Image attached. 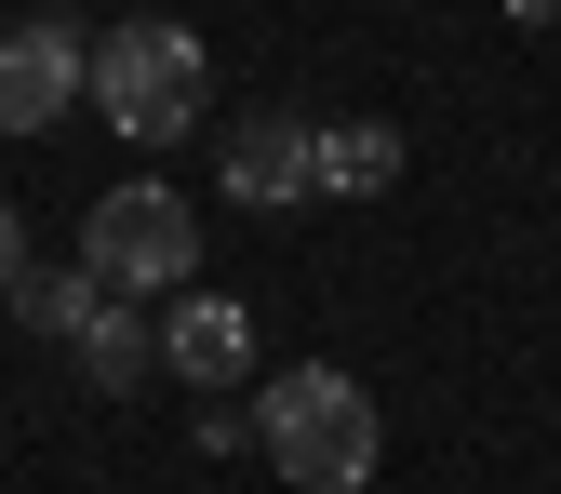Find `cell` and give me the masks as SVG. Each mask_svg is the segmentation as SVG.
<instances>
[{"label":"cell","mask_w":561,"mask_h":494,"mask_svg":"<svg viewBox=\"0 0 561 494\" xmlns=\"http://www.w3.org/2000/svg\"><path fill=\"white\" fill-rule=\"evenodd\" d=\"M94 107L107 134H134V148H174V134H201V107H215V54H201L174 14H134L94 41Z\"/></svg>","instance_id":"7a4b0ae2"},{"label":"cell","mask_w":561,"mask_h":494,"mask_svg":"<svg viewBox=\"0 0 561 494\" xmlns=\"http://www.w3.org/2000/svg\"><path fill=\"white\" fill-rule=\"evenodd\" d=\"M67 94H94V54L67 27H0V134H54Z\"/></svg>","instance_id":"5b68a950"},{"label":"cell","mask_w":561,"mask_h":494,"mask_svg":"<svg viewBox=\"0 0 561 494\" xmlns=\"http://www.w3.org/2000/svg\"><path fill=\"white\" fill-rule=\"evenodd\" d=\"M81 267L107 280V295H187V267H201V215H187L161 174H134V187H107L94 215H81Z\"/></svg>","instance_id":"3957f363"},{"label":"cell","mask_w":561,"mask_h":494,"mask_svg":"<svg viewBox=\"0 0 561 494\" xmlns=\"http://www.w3.org/2000/svg\"><path fill=\"white\" fill-rule=\"evenodd\" d=\"M14 267H27V241H14V215H0V295H14Z\"/></svg>","instance_id":"30bf717a"},{"label":"cell","mask_w":561,"mask_h":494,"mask_svg":"<svg viewBox=\"0 0 561 494\" xmlns=\"http://www.w3.org/2000/svg\"><path fill=\"white\" fill-rule=\"evenodd\" d=\"M401 187V134L388 120H321V200H388Z\"/></svg>","instance_id":"ba28073f"},{"label":"cell","mask_w":561,"mask_h":494,"mask_svg":"<svg viewBox=\"0 0 561 494\" xmlns=\"http://www.w3.org/2000/svg\"><path fill=\"white\" fill-rule=\"evenodd\" d=\"M81 361H94V388H134V375H161V321L134 308V295H107V308H94V334H81Z\"/></svg>","instance_id":"9c48e42d"},{"label":"cell","mask_w":561,"mask_h":494,"mask_svg":"<svg viewBox=\"0 0 561 494\" xmlns=\"http://www.w3.org/2000/svg\"><path fill=\"white\" fill-rule=\"evenodd\" d=\"M161 375H174V388H241V375H254V308H228V295H174V321H161Z\"/></svg>","instance_id":"8992f818"},{"label":"cell","mask_w":561,"mask_h":494,"mask_svg":"<svg viewBox=\"0 0 561 494\" xmlns=\"http://www.w3.org/2000/svg\"><path fill=\"white\" fill-rule=\"evenodd\" d=\"M254 455L295 481V494H362L375 455H388V414H375L362 375L295 361V375H267V388H254Z\"/></svg>","instance_id":"6da1fadb"},{"label":"cell","mask_w":561,"mask_h":494,"mask_svg":"<svg viewBox=\"0 0 561 494\" xmlns=\"http://www.w3.org/2000/svg\"><path fill=\"white\" fill-rule=\"evenodd\" d=\"M228 200L241 215H295V200H321V120L295 107H267V120H228Z\"/></svg>","instance_id":"277c9868"},{"label":"cell","mask_w":561,"mask_h":494,"mask_svg":"<svg viewBox=\"0 0 561 494\" xmlns=\"http://www.w3.org/2000/svg\"><path fill=\"white\" fill-rule=\"evenodd\" d=\"M0 308H14L27 334H67V347H81V334H94V308H107V280H94L81 254H67V267H14V295H0Z\"/></svg>","instance_id":"52a82bcc"}]
</instances>
